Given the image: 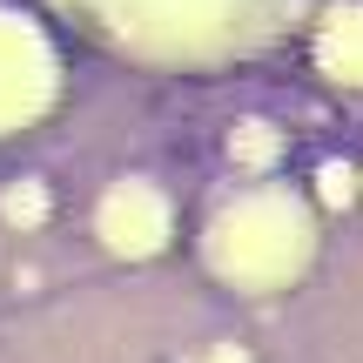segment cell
Instances as JSON below:
<instances>
[{
	"mask_svg": "<svg viewBox=\"0 0 363 363\" xmlns=\"http://www.w3.org/2000/svg\"><path fill=\"white\" fill-rule=\"evenodd\" d=\"M330 61L343 67V81H363V7H350L330 27Z\"/></svg>",
	"mask_w": 363,
	"mask_h": 363,
	"instance_id": "1",
	"label": "cell"
}]
</instances>
